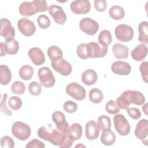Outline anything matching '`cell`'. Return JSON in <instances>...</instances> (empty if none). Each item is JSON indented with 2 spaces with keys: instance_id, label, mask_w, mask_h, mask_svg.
<instances>
[{
  "instance_id": "4fadbf2b",
  "label": "cell",
  "mask_w": 148,
  "mask_h": 148,
  "mask_svg": "<svg viewBox=\"0 0 148 148\" xmlns=\"http://www.w3.org/2000/svg\"><path fill=\"white\" fill-rule=\"evenodd\" d=\"M52 120L56 125V128L64 134H68L69 128L68 122L65 120L64 114L60 111H56L52 114Z\"/></svg>"
},
{
  "instance_id": "e575fe53",
  "label": "cell",
  "mask_w": 148,
  "mask_h": 148,
  "mask_svg": "<svg viewBox=\"0 0 148 148\" xmlns=\"http://www.w3.org/2000/svg\"><path fill=\"white\" fill-rule=\"evenodd\" d=\"M11 90L13 93L17 95L23 94L25 91V86L21 81L14 82L11 86Z\"/></svg>"
},
{
  "instance_id": "d6a6232c",
  "label": "cell",
  "mask_w": 148,
  "mask_h": 148,
  "mask_svg": "<svg viewBox=\"0 0 148 148\" xmlns=\"http://www.w3.org/2000/svg\"><path fill=\"white\" fill-rule=\"evenodd\" d=\"M88 97L90 101L94 103H99L103 99L102 92L97 88H92L89 92Z\"/></svg>"
},
{
  "instance_id": "4316f807",
  "label": "cell",
  "mask_w": 148,
  "mask_h": 148,
  "mask_svg": "<svg viewBox=\"0 0 148 148\" xmlns=\"http://www.w3.org/2000/svg\"><path fill=\"white\" fill-rule=\"evenodd\" d=\"M148 26L147 22L146 21H142L138 25V40L140 42L147 44L148 43Z\"/></svg>"
},
{
  "instance_id": "d6986e66",
  "label": "cell",
  "mask_w": 148,
  "mask_h": 148,
  "mask_svg": "<svg viewBox=\"0 0 148 148\" xmlns=\"http://www.w3.org/2000/svg\"><path fill=\"white\" fill-rule=\"evenodd\" d=\"M85 135L88 140H95L99 135L100 129L97 123L95 121H89L86 124Z\"/></svg>"
},
{
  "instance_id": "83f0119b",
  "label": "cell",
  "mask_w": 148,
  "mask_h": 148,
  "mask_svg": "<svg viewBox=\"0 0 148 148\" xmlns=\"http://www.w3.org/2000/svg\"><path fill=\"white\" fill-rule=\"evenodd\" d=\"M3 45L6 54H16L19 50V43L14 39L10 40H6L5 43H3Z\"/></svg>"
},
{
  "instance_id": "c3c4849f",
  "label": "cell",
  "mask_w": 148,
  "mask_h": 148,
  "mask_svg": "<svg viewBox=\"0 0 148 148\" xmlns=\"http://www.w3.org/2000/svg\"><path fill=\"white\" fill-rule=\"evenodd\" d=\"M127 110L128 114L134 120H138L141 117V112L138 108H130Z\"/></svg>"
},
{
  "instance_id": "b9f144b4",
  "label": "cell",
  "mask_w": 148,
  "mask_h": 148,
  "mask_svg": "<svg viewBox=\"0 0 148 148\" xmlns=\"http://www.w3.org/2000/svg\"><path fill=\"white\" fill-rule=\"evenodd\" d=\"M64 110L69 113L75 112L77 109V105L72 101H66L63 105Z\"/></svg>"
},
{
  "instance_id": "8fae6325",
  "label": "cell",
  "mask_w": 148,
  "mask_h": 148,
  "mask_svg": "<svg viewBox=\"0 0 148 148\" xmlns=\"http://www.w3.org/2000/svg\"><path fill=\"white\" fill-rule=\"evenodd\" d=\"M17 28L20 32L25 36H31L36 31L34 23L27 18H21L17 21Z\"/></svg>"
},
{
  "instance_id": "ac0fdd59",
  "label": "cell",
  "mask_w": 148,
  "mask_h": 148,
  "mask_svg": "<svg viewBox=\"0 0 148 148\" xmlns=\"http://www.w3.org/2000/svg\"><path fill=\"white\" fill-rule=\"evenodd\" d=\"M134 133L135 136L142 141L147 139L148 135V121L147 119H142L137 123Z\"/></svg>"
},
{
  "instance_id": "ffe728a7",
  "label": "cell",
  "mask_w": 148,
  "mask_h": 148,
  "mask_svg": "<svg viewBox=\"0 0 148 148\" xmlns=\"http://www.w3.org/2000/svg\"><path fill=\"white\" fill-rule=\"evenodd\" d=\"M147 54V47L144 43L137 45L131 52L132 58L136 61L143 60Z\"/></svg>"
},
{
  "instance_id": "ab89813d",
  "label": "cell",
  "mask_w": 148,
  "mask_h": 148,
  "mask_svg": "<svg viewBox=\"0 0 148 148\" xmlns=\"http://www.w3.org/2000/svg\"><path fill=\"white\" fill-rule=\"evenodd\" d=\"M29 92L34 96H38L41 92V86L38 82H31L28 86Z\"/></svg>"
},
{
  "instance_id": "7a4b0ae2",
  "label": "cell",
  "mask_w": 148,
  "mask_h": 148,
  "mask_svg": "<svg viewBox=\"0 0 148 148\" xmlns=\"http://www.w3.org/2000/svg\"><path fill=\"white\" fill-rule=\"evenodd\" d=\"M49 142L60 147H71L74 141L68 137V134H64L54 128L50 132Z\"/></svg>"
},
{
  "instance_id": "1f68e13d",
  "label": "cell",
  "mask_w": 148,
  "mask_h": 148,
  "mask_svg": "<svg viewBox=\"0 0 148 148\" xmlns=\"http://www.w3.org/2000/svg\"><path fill=\"white\" fill-rule=\"evenodd\" d=\"M47 53L51 61L63 57L62 50L58 46L56 45L50 46L47 49Z\"/></svg>"
},
{
  "instance_id": "d590c367",
  "label": "cell",
  "mask_w": 148,
  "mask_h": 148,
  "mask_svg": "<svg viewBox=\"0 0 148 148\" xmlns=\"http://www.w3.org/2000/svg\"><path fill=\"white\" fill-rule=\"evenodd\" d=\"M105 110L109 114H114L120 112V108L118 106L115 101L109 100L105 105Z\"/></svg>"
},
{
  "instance_id": "4dcf8cb0",
  "label": "cell",
  "mask_w": 148,
  "mask_h": 148,
  "mask_svg": "<svg viewBox=\"0 0 148 148\" xmlns=\"http://www.w3.org/2000/svg\"><path fill=\"white\" fill-rule=\"evenodd\" d=\"M98 39L100 45L104 46H108L112 43V34L109 31L103 29L99 33Z\"/></svg>"
},
{
  "instance_id": "30bf717a",
  "label": "cell",
  "mask_w": 148,
  "mask_h": 148,
  "mask_svg": "<svg viewBox=\"0 0 148 148\" xmlns=\"http://www.w3.org/2000/svg\"><path fill=\"white\" fill-rule=\"evenodd\" d=\"M79 27L81 31L88 35H95L99 29L98 23L90 17L82 18L79 23Z\"/></svg>"
},
{
  "instance_id": "9c48e42d",
  "label": "cell",
  "mask_w": 148,
  "mask_h": 148,
  "mask_svg": "<svg viewBox=\"0 0 148 148\" xmlns=\"http://www.w3.org/2000/svg\"><path fill=\"white\" fill-rule=\"evenodd\" d=\"M51 65L55 71L65 76L69 75L72 71L71 64L63 57L51 61Z\"/></svg>"
},
{
  "instance_id": "74e56055",
  "label": "cell",
  "mask_w": 148,
  "mask_h": 148,
  "mask_svg": "<svg viewBox=\"0 0 148 148\" xmlns=\"http://www.w3.org/2000/svg\"><path fill=\"white\" fill-rule=\"evenodd\" d=\"M37 13L44 12L49 9L47 3L44 0H35L31 1Z\"/></svg>"
},
{
  "instance_id": "bcb514c9",
  "label": "cell",
  "mask_w": 148,
  "mask_h": 148,
  "mask_svg": "<svg viewBox=\"0 0 148 148\" xmlns=\"http://www.w3.org/2000/svg\"><path fill=\"white\" fill-rule=\"evenodd\" d=\"M37 134H38V136L40 138H41L46 141L49 142L50 132H49V131L47 130V129L46 127H45L43 126L39 127L38 130Z\"/></svg>"
},
{
  "instance_id": "484cf974",
  "label": "cell",
  "mask_w": 148,
  "mask_h": 148,
  "mask_svg": "<svg viewBox=\"0 0 148 148\" xmlns=\"http://www.w3.org/2000/svg\"><path fill=\"white\" fill-rule=\"evenodd\" d=\"M12 80V72L6 65L0 66V82L2 85L8 84Z\"/></svg>"
},
{
  "instance_id": "7c38bea8",
  "label": "cell",
  "mask_w": 148,
  "mask_h": 148,
  "mask_svg": "<svg viewBox=\"0 0 148 148\" xmlns=\"http://www.w3.org/2000/svg\"><path fill=\"white\" fill-rule=\"evenodd\" d=\"M48 10L50 15L57 24L63 25L66 21L67 17L62 7L57 5H51Z\"/></svg>"
},
{
  "instance_id": "ee69618b",
  "label": "cell",
  "mask_w": 148,
  "mask_h": 148,
  "mask_svg": "<svg viewBox=\"0 0 148 148\" xmlns=\"http://www.w3.org/2000/svg\"><path fill=\"white\" fill-rule=\"evenodd\" d=\"M139 71L142 75V80L147 83L148 80V62L147 61L142 62L139 66Z\"/></svg>"
},
{
  "instance_id": "f907efd6",
  "label": "cell",
  "mask_w": 148,
  "mask_h": 148,
  "mask_svg": "<svg viewBox=\"0 0 148 148\" xmlns=\"http://www.w3.org/2000/svg\"><path fill=\"white\" fill-rule=\"evenodd\" d=\"M147 103H146L142 106V110H143L144 113H145V114H146V115L147 114Z\"/></svg>"
},
{
  "instance_id": "277c9868",
  "label": "cell",
  "mask_w": 148,
  "mask_h": 148,
  "mask_svg": "<svg viewBox=\"0 0 148 148\" xmlns=\"http://www.w3.org/2000/svg\"><path fill=\"white\" fill-rule=\"evenodd\" d=\"M108 46H104L95 42L86 43V53L87 58H101L108 53Z\"/></svg>"
},
{
  "instance_id": "f546056e",
  "label": "cell",
  "mask_w": 148,
  "mask_h": 148,
  "mask_svg": "<svg viewBox=\"0 0 148 148\" xmlns=\"http://www.w3.org/2000/svg\"><path fill=\"white\" fill-rule=\"evenodd\" d=\"M34 73V68L28 65L22 66L18 71V74L21 79L24 80H29L33 76Z\"/></svg>"
},
{
  "instance_id": "836d02e7",
  "label": "cell",
  "mask_w": 148,
  "mask_h": 148,
  "mask_svg": "<svg viewBox=\"0 0 148 148\" xmlns=\"http://www.w3.org/2000/svg\"><path fill=\"white\" fill-rule=\"evenodd\" d=\"M97 124L100 130L102 131L110 129L112 125L110 117L104 114L101 115L98 117Z\"/></svg>"
},
{
  "instance_id": "f6af8a7d",
  "label": "cell",
  "mask_w": 148,
  "mask_h": 148,
  "mask_svg": "<svg viewBox=\"0 0 148 148\" xmlns=\"http://www.w3.org/2000/svg\"><path fill=\"white\" fill-rule=\"evenodd\" d=\"M45 147V143L40 140L34 138L29 141L25 146L26 148H44Z\"/></svg>"
},
{
  "instance_id": "52a82bcc",
  "label": "cell",
  "mask_w": 148,
  "mask_h": 148,
  "mask_svg": "<svg viewBox=\"0 0 148 148\" xmlns=\"http://www.w3.org/2000/svg\"><path fill=\"white\" fill-rule=\"evenodd\" d=\"M38 77L40 84L45 87H53L56 82V79L49 68L43 66L38 70Z\"/></svg>"
},
{
  "instance_id": "f1b7e54d",
  "label": "cell",
  "mask_w": 148,
  "mask_h": 148,
  "mask_svg": "<svg viewBox=\"0 0 148 148\" xmlns=\"http://www.w3.org/2000/svg\"><path fill=\"white\" fill-rule=\"evenodd\" d=\"M110 17L113 20H121L125 16V11L124 9L119 5H114L112 6L109 10Z\"/></svg>"
},
{
  "instance_id": "681fc988",
  "label": "cell",
  "mask_w": 148,
  "mask_h": 148,
  "mask_svg": "<svg viewBox=\"0 0 148 148\" xmlns=\"http://www.w3.org/2000/svg\"><path fill=\"white\" fill-rule=\"evenodd\" d=\"M0 44H1V56L2 57L3 56H5L6 54V53L5 52V49H4V47H3V43L1 42Z\"/></svg>"
},
{
  "instance_id": "60d3db41",
  "label": "cell",
  "mask_w": 148,
  "mask_h": 148,
  "mask_svg": "<svg viewBox=\"0 0 148 148\" xmlns=\"http://www.w3.org/2000/svg\"><path fill=\"white\" fill-rule=\"evenodd\" d=\"M1 146L2 148H13L14 147V142L10 136L5 135L1 139Z\"/></svg>"
},
{
  "instance_id": "8992f818",
  "label": "cell",
  "mask_w": 148,
  "mask_h": 148,
  "mask_svg": "<svg viewBox=\"0 0 148 148\" xmlns=\"http://www.w3.org/2000/svg\"><path fill=\"white\" fill-rule=\"evenodd\" d=\"M114 34L117 39L122 42H129L134 37L132 28L125 24L118 25L114 29Z\"/></svg>"
},
{
  "instance_id": "e0dca14e",
  "label": "cell",
  "mask_w": 148,
  "mask_h": 148,
  "mask_svg": "<svg viewBox=\"0 0 148 148\" xmlns=\"http://www.w3.org/2000/svg\"><path fill=\"white\" fill-rule=\"evenodd\" d=\"M28 55L31 61L36 66L41 65L45 62V54L39 47H34L31 48L28 52Z\"/></svg>"
},
{
  "instance_id": "9a60e30c",
  "label": "cell",
  "mask_w": 148,
  "mask_h": 148,
  "mask_svg": "<svg viewBox=\"0 0 148 148\" xmlns=\"http://www.w3.org/2000/svg\"><path fill=\"white\" fill-rule=\"evenodd\" d=\"M0 34L6 40L13 39V38L15 36V31L9 20L5 18L1 19Z\"/></svg>"
},
{
  "instance_id": "603a6c76",
  "label": "cell",
  "mask_w": 148,
  "mask_h": 148,
  "mask_svg": "<svg viewBox=\"0 0 148 148\" xmlns=\"http://www.w3.org/2000/svg\"><path fill=\"white\" fill-rule=\"evenodd\" d=\"M19 12L21 16L25 17L31 16L35 14L37 12L31 2H23L19 6Z\"/></svg>"
},
{
  "instance_id": "5bb4252c",
  "label": "cell",
  "mask_w": 148,
  "mask_h": 148,
  "mask_svg": "<svg viewBox=\"0 0 148 148\" xmlns=\"http://www.w3.org/2000/svg\"><path fill=\"white\" fill-rule=\"evenodd\" d=\"M71 11L76 14H85L91 9V4L87 0H76L70 4Z\"/></svg>"
},
{
  "instance_id": "6da1fadb",
  "label": "cell",
  "mask_w": 148,
  "mask_h": 148,
  "mask_svg": "<svg viewBox=\"0 0 148 148\" xmlns=\"http://www.w3.org/2000/svg\"><path fill=\"white\" fill-rule=\"evenodd\" d=\"M145 102V97L142 93L136 90H127L119 97L116 102L118 106L122 109L127 110L131 103L138 106L143 105Z\"/></svg>"
},
{
  "instance_id": "7402d4cb",
  "label": "cell",
  "mask_w": 148,
  "mask_h": 148,
  "mask_svg": "<svg viewBox=\"0 0 148 148\" xmlns=\"http://www.w3.org/2000/svg\"><path fill=\"white\" fill-rule=\"evenodd\" d=\"M98 79L97 72L91 69L84 71L82 75V81L87 86H92L95 83Z\"/></svg>"
},
{
  "instance_id": "d4e9b609",
  "label": "cell",
  "mask_w": 148,
  "mask_h": 148,
  "mask_svg": "<svg viewBox=\"0 0 148 148\" xmlns=\"http://www.w3.org/2000/svg\"><path fill=\"white\" fill-rule=\"evenodd\" d=\"M116 136L113 131L109 129L102 131L101 135V142L105 146H112L116 141Z\"/></svg>"
},
{
  "instance_id": "f35d334b",
  "label": "cell",
  "mask_w": 148,
  "mask_h": 148,
  "mask_svg": "<svg viewBox=\"0 0 148 148\" xmlns=\"http://www.w3.org/2000/svg\"><path fill=\"white\" fill-rule=\"evenodd\" d=\"M37 23L41 29H47L50 26V20L47 16L40 14L38 17Z\"/></svg>"
},
{
  "instance_id": "8d00e7d4",
  "label": "cell",
  "mask_w": 148,
  "mask_h": 148,
  "mask_svg": "<svg viewBox=\"0 0 148 148\" xmlns=\"http://www.w3.org/2000/svg\"><path fill=\"white\" fill-rule=\"evenodd\" d=\"M8 105L13 110H18L22 106V100L17 96H12L8 100Z\"/></svg>"
},
{
  "instance_id": "816d5d0a",
  "label": "cell",
  "mask_w": 148,
  "mask_h": 148,
  "mask_svg": "<svg viewBox=\"0 0 148 148\" xmlns=\"http://www.w3.org/2000/svg\"><path fill=\"white\" fill-rule=\"evenodd\" d=\"M80 146H82V147H86V146H84V145H76V147H80Z\"/></svg>"
},
{
  "instance_id": "cb8c5ba5",
  "label": "cell",
  "mask_w": 148,
  "mask_h": 148,
  "mask_svg": "<svg viewBox=\"0 0 148 148\" xmlns=\"http://www.w3.org/2000/svg\"><path fill=\"white\" fill-rule=\"evenodd\" d=\"M68 137L73 141L79 139L82 135V127L79 123H73L69 128Z\"/></svg>"
},
{
  "instance_id": "7bdbcfd3",
  "label": "cell",
  "mask_w": 148,
  "mask_h": 148,
  "mask_svg": "<svg viewBox=\"0 0 148 148\" xmlns=\"http://www.w3.org/2000/svg\"><path fill=\"white\" fill-rule=\"evenodd\" d=\"M8 97V94L6 93H4L2 95V98L1 102V112L8 116H10L12 114V112L8 109L6 105V100Z\"/></svg>"
},
{
  "instance_id": "ba28073f",
  "label": "cell",
  "mask_w": 148,
  "mask_h": 148,
  "mask_svg": "<svg viewBox=\"0 0 148 148\" xmlns=\"http://www.w3.org/2000/svg\"><path fill=\"white\" fill-rule=\"evenodd\" d=\"M66 92L68 95L77 101L83 100L86 95L85 88L76 82L70 83L66 86Z\"/></svg>"
},
{
  "instance_id": "3957f363",
  "label": "cell",
  "mask_w": 148,
  "mask_h": 148,
  "mask_svg": "<svg viewBox=\"0 0 148 148\" xmlns=\"http://www.w3.org/2000/svg\"><path fill=\"white\" fill-rule=\"evenodd\" d=\"M12 133L17 139L20 140H26L31 135V130L28 124L18 121L12 125Z\"/></svg>"
},
{
  "instance_id": "7dc6e473",
  "label": "cell",
  "mask_w": 148,
  "mask_h": 148,
  "mask_svg": "<svg viewBox=\"0 0 148 148\" xmlns=\"http://www.w3.org/2000/svg\"><path fill=\"white\" fill-rule=\"evenodd\" d=\"M94 5L96 10L99 12H104L107 7V2L105 0H95Z\"/></svg>"
},
{
  "instance_id": "44dd1931",
  "label": "cell",
  "mask_w": 148,
  "mask_h": 148,
  "mask_svg": "<svg viewBox=\"0 0 148 148\" xmlns=\"http://www.w3.org/2000/svg\"><path fill=\"white\" fill-rule=\"evenodd\" d=\"M114 56L117 59H125L128 57L129 49L127 46L120 43H115L112 47Z\"/></svg>"
},
{
  "instance_id": "2e32d148",
  "label": "cell",
  "mask_w": 148,
  "mask_h": 148,
  "mask_svg": "<svg viewBox=\"0 0 148 148\" xmlns=\"http://www.w3.org/2000/svg\"><path fill=\"white\" fill-rule=\"evenodd\" d=\"M111 69L116 75H128L131 72V66L127 62L117 61L112 64Z\"/></svg>"
},
{
  "instance_id": "5b68a950",
  "label": "cell",
  "mask_w": 148,
  "mask_h": 148,
  "mask_svg": "<svg viewBox=\"0 0 148 148\" xmlns=\"http://www.w3.org/2000/svg\"><path fill=\"white\" fill-rule=\"evenodd\" d=\"M114 128L116 132L121 136H125L130 134L131 127L125 117L122 114H117L113 117Z\"/></svg>"
}]
</instances>
